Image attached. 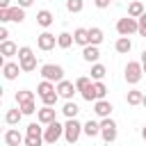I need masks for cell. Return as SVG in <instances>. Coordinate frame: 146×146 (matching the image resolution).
I'll return each instance as SVG.
<instances>
[{"label": "cell", "instance_id": "4fadbf2b", "mask_svg": "<svg viewBox=\"0 0 146 146\" xmlns=\"http://www.w3.org/2000/svg\"><path fill=\"white\" fill-rule=\"evenodd\" d=\"M82 57H84V62H89V64H96V62H98V57H100V50H98V46H94V43H87V46L82 48Z\"/></svg>", "mask_w": 146, "mask_h": 146}, {"label": "cell", "instance_id": "e575fe53", "mask_svg": "<svg viewBox=\"0 0 146 146\" xmlns=\"http://www.w3.org/2000/svg\"><path fill=\"white\" fill-rule=\"evenodd\" d=\"M94 2H96V7H98V9H105V7H107L112 0H94Z\"/></svg>", "mask_w": 146, "mask_h": 146}, {"label": "cell", "instance_id": "5b68a950", "mask_svg": "<svg viewBox=\"0 0 146 146\" xmlns=\"http://www.w3.org/2000/svg\"><path fill=\"white\" fill-rule=\"evenodd\" d=\"M105 94H107V87H105V82H103V80H94V82H91V87H89V89L82 94V98L91 103V100L105 98Z\"/></svg>", "mask_w": 146, "mask_h": 146}, {"label": "cell", "instance_id": "b9f144b4", "mask_svg": "<svg viewBox=\"0 0 146 146\" xmlns=\"http://www.w3.org/2000/svg\"><path fill=\"white\" fill-rule=\"evenodd\" d=\"M141 66H144V73H146V64H141Z\"/></svg>", "mask_w": 146, "mask_h": 146}, {"label": "cell", "instance_id": "52a82bcc", "mask_svg": "<svg viewBox=\"0 0 146 146\" xmlns=\"http://www.w3.org/2000/svg\"><path fill=\"white\" fill-rule=\"evenodd\" d=\"M100 135H103V139L107 144L114 141L116 139V121L110 119V116H103V121H100Z\"/></svg>", "mask_w": 146, "mask_h": 146}, {"label": "cell", "instance_id": "8fae6325", "mask_svg": "<svg viewBox=\"0 0 146 146\" xmlns=\"http://www.w3.org/2000/svg\"><path fill=\"white\" fill-rule=\"evenodd\" d=\"M55 43H57V36L50 34V32H41V34L36 36V46H39V50H52Z\"/></svg>", "mask_w": 146, "mask_h": 146}, {"label": "cell", "instance_id": "8992f818", "mask_svg": "<svg viewBox=\"0 0 146 146\" xmlns=\"http://www.w3.org/2000/svg\"><path fill=\"white\" fill-rule=\"evenodd\" d=\"M141 75H144V66H141L139 62H128V64H125V82L137 84V82L141 80Z\"/></svg>", "mask_w": 146, "mask_h": 146}, {"label": "cell", "instance_id": "60d3db41", "mask_svg": "<svg viewBox=\"0 0 146 146\" xmlns=\"http://www.w3.org/2000/svg\"><path fill=\"white\" fill-rule=\"evenodd\" d=\"M141 105H144V107H146V94H144V100H141Z\"/></svg>", "mask_w": 146, "mask_h": 146}, {"label": "cell", "instance_id": "7402d4cb", "mask_svg": "<svg viewBox=\"0 0 146 146\" xmlns=\"http://www.w3.org/2000/svg\"><path fill=\"white\" fill-rule=\"evenodd\" d=\"M36 23H39L41 27H50V25H52V14H50L48 9H41V11L36 14Z\"/></svg>", "mask_w": 146, "mask_h": 146}, {"label": "cell", "instance_id": "8d00e7d4", "mask_svg": "<svg viewBox=\"0 0 146 146\" xmlns=\"http://www.w3.org/2000/svg\"><path fill=\"white\" fill-rule=\"evenodd\" d=\"M32 2H34V0H18V5H21V7H30Z\"/></svg>", "mask_w": 146, "mask_h": 146}, {"label": "cell", "instance_id": "44dd1931", "mask_svg": "<svg viewBox=\"0 0 146 146\" xmlns=\"http://www.w3.org/2000/svg\"><path fill=\"white\" fill-rule=\"evenodd\" d=\"M21 119H23V110H21V107H18V110H7V114H5V121H7L9 125L21 123Z\"/></svg>", "mask_w": 146, "mask_h": 146}, {"label": "cell", "instance_id": "4dcf8cb0", "mask_svg": "<svg viewBox=\"0 0 146 146\" xmlns=\"http://www.w3.org/2000/svg\"><path fill=\"white\" fill-rule=\"evenodd\" d=\"M25 100H34V94H32V91H27V89L16 91V103H25Z\"/></svg>", "mask_w": 146, "mask_h": 146}, {"label": "cell", "instance_id": "9a60e30c", "mask_svg": "<svg viewBox=\"0 0 146 146\" xmlns=\"http://www.w3.org/2000/svg\"><path fill=\"white\" fill-rule=\"evenodd\" d=\"M94 112H96L98 116H110V112H112V103L105 100V98H98V100H94Z\"/></svg>", "mask_w": 146, "mask_h": 146}, {"label": "cell", "instance_id": "484cf974", "mask_svg": "<svg viewBox=\"0 0 146 146\" xmlns=\"http://www.w3.org/2000/svg\"><path fill=\"white\" fill-rule=\"evenodd\" d=\"M100 41H103V30L100 27H89V43L98 46Z\"/></svg>", "mask_w": 146, "mask_h": 146}, {"label": "cell", "instance_id": "ffe728a7", "mask_svg": "<svg viewBox=\"0 0 146 146\" xmlns=\"http://www.w3.org/2000/svg\"><path fill=\"white\" fill-rule=\"evenodd\" d=\"M0 55H5V57H11V55H18V48H16V43H11L9 39H5V41L0 43Z\"/></svg>", "mask_w": 146, "mask_h": 146}, {"label": "cell", "instance_id": "f35d334b", "mask_svg": "<svg viewBox=\"0 0 146 146\" xmlns=\"http://www.w3.org/2000/svg\"><path fill=\"white\" fill-rule=\"evenodd\" d=\"M141 64H146V50L141 52Z\"/></svg>", "mask_w": 146, "mask_h": 146}, {"label": "cell", "instance_id": "d6986e66", "mask_svg": "<svg viewBox=\"0 0 146 146\" xmlns=\"http://www.w3.org/2000/svg\"><path fill=\"white\" fill-rule=\"evenodd\" d=\"M114 48H116V52H119V55H128V52H130V48H132V41H130L128 36H119Z\"/></svg>", "mask_w": 146, "mask_h": 146}, {"label": "cell", "instance_id": "d6a6232c", "mask_svg": "<svg viewBox=\"0 0 146 146\" xmlns=\"http://www.w3.org/2000/svg\"><path fill=\"white\" fill-rule=\"evenodd\" d=\"M18 107L23 110V114H34V100H25V103H18Z\"/></svg>", "mask_w": 146, "mask_h": 146}, {"label": "cell", "instance_id": "f1b7e54d", "mask_svg": "<svg viewBox=\"0 0 146 146\" xmlns=\"http://www.w3.org/2000/svg\"><path fill=\"white\" fill-rule=\"evenodd\" d=\"M128 14H130V16H135V18H139V16L144 14V5H141L139 0L130 2V7H128Z\"/></svg>", "mask_w": 146, "mask_h": 146}, {"label": "cell", "instance_id": "4316f807", "mask_svg": "<svg viewBox=\"0 0 146 146\" xmlns=\"http://www.w3.org/2000/svg\"><path fill=\"white\" fill-rule=\"evenodd\" d=\"M105 73H107V68H105L103 64H98V62H96V64L91 66V80H103V78H105Z\"/></svg>", "mask_w": 146, "mask_h": 146}, {"label": "cell", "instance_id": "83f0119b", "mask_svg": "<svg viewBox=\"0 0 146 146\" xmlns=\"http://www.w3.org/2000/svg\"><path fill=\"white\" fill-rule=\"evenodd\" d=\"M62 112H64V116H66V119H73V116H78L80 107H78V105H75L73 100H68V103L64 105V110H62Z\"/></svg>", "mask_w": 146, "mask_h": 146}, {"label": "cell", "instance_id": "2e32d148", "mask_svg": "<svg viewBox=\"0 0 146 146\" xmlns=\"http://www.w3.org/2000/svg\"><path fill=\"white\" fill-rule=\"evenodd\" d=\"M5 144H7V146H21V144H23V135H21L16 128H9V130L5 132Z\"/></svg>", "mask_w": 146, "mask_h": 146}, {"label": "cell", "instance_id": "277c9868", "mask_svg": "<svg viewBox=\"0 0 146 146\" xmlns=\"http://www.w3.org/2000/svg\"><path fill=\"white\" fill-rule=\"evenodd\" d=\"M0 21L7 23V21H14V23H23L25 21V7H7V9H0Z\"/></svg>", "mask_w": 146, "mask_h": 146}, {"label": "cell", "instance_id": "7a4b0ae2", "mask_svg": "<svg viewBox=\"0 0 146 146\" xmlns=\"http://www.w3.org/2000/svg\"><path fill=\"white\" fill-rule=\"evenodd\" d=\"M139 30V21L135 18V16H123V18H119V23H116V32L121 34V36H130L132 32H137Z\"/></svg>", "mask_w": 146, "mask_h": 146}, {"label": "cell", "instance_id": "603a6c76", "mask_svg": "<svg viewBox=\"0 0 146 146\" xmlns=\"http://www.w3.org/2000/svg\"><path fill=\"white\" fill-rule=\"evenodd\" d=\"M125 100H128V105H141L144 94H141L139 89H130V91H128V96H125Z\"/></svg>", "mask_w": 146, "mask_h": 146}, {"label": "cell", "instance_id": "ab89813d", "mask_svg": "<svg viewBox=\"0 0 146 146\" xmlns=\"http://www.w3.org/2000/svg\"><path fill=\"white\" fill-rule=\"evenodd\" d=\"M141 137H144V139H146V125H144V130H141Z\"/></svg>", "mask_w": 146, "mask_h": 146}, {"label": "cell", "instance_id": "ac0fdd59", "mask_svg": "<svg viewBox=\"0 0 146 146\" xmlns=\"http://www.w3.org/2000/svg\"><path fill=\"white\" fill-rule=\"evenodd\" d=\"M73 39H75V43L78 46H87L89 43V27H78L75 32H73Z\"/></svg>", "mask_w": 146, "mask_h": 146}, {"label": "cell", "instance_id": "6da1fadb", "mask_svg": "<svg viewBox=\"0 0 146 146\" xmlns=\"http://www.w3.org/2000/svg\"><path fill=\"white\" fill-rule=\"evenodd\" d=\"M18 64H21V68L25 73H30V71L36 68V55L32 52V48H27V46L18 48Z\"/></svg>", "mask_w": 146, "mask_h": 146}, {"label": "cell", "instance_id": "f546056e", "mask_svg": "<svg viewBox=\"0 0 146 146\" xmlns=\"http://www.w3.org/2000/svg\"><path fill=\"white\" fill-rule=\"evenodd\" d=\"M91 82H94L91 78L82 75V78H78V80H75V87H78V91H80V94H84V91H87V89L91 87Z\"/></svg>", "mask_w": 146, "mask_h": 146}, {"label": "cell", "instance_id": "74e56055", "mask_svg": "<svg viewBox=\"0 0 146 146\" xmlns=\"http://www.w3.org/2000/svg\"><path fill=\"white\" fill-rule=\"evenodd\" d=\"M9 7V0H0V9H7Z\"/></svg>", "mask_w": 146, "mask_h": 146}, {"label": "cell", "instance_id": "e0dca14e", "mask_svg": "<svg viewBox=\"0 0 146 146\" xmlns=\"http://www.w3.org/2000/svg\"><path fill=\"white\" fill-rule=\"evenodd\" d=\"M18 71H23V68H21V64H14V62H5V64H2V73H5V78H7V80L18 78Z\"/></svg>", "mask_w": 146, "mask_h": 146}, {"label": "cell", "instance_id": "7c38bea8", "mask_svg": "<svg viewBox=\"0 0 146 146\" xmlns=\"http://www.w3.org/2000/svg\"><path fill=\"white\" fill-rule=\"evenodd\" d=\"M57 116H55V110H52V105H43L41 110H36V121L39 123H43V125H48V123H52Z\"/></svg>", "mask_w": 146, "mask_h": 146}, {"label": "cell", "instance_id": "30bf717a", "mask_svg": "<svg viewBox=\"0 0 146 146\" xmlns=\"http://www.w3.org/2000/svg\"><path fill=\"white\" fill-rule=\"evenodd\" d=\"M43 135H41V125L39 123H30L27 125V137H25V146H41Z\"/></svg>", "mask_w": 146, "mask_h": 146}, {"label": "cell", "instance_id": "1f68e13d", "mask_svg": "<svg viewBox=\"0 0 146 146\" xmlns=\"http://www.w3.org/2000/svg\"><path fill=\"white\" fill-rule=\"evenodd\" d=\"M66 9L73 11V14L82 11V0H66Z\"/></svg>", "mask_w": 146, "mask_h": 146}, {"label": "cell", "instance_id": "d590c367", "mask_svg": "<svg viewBox=\"0 0 146 146\" xmlns=\"http://www.w3.org/2000/svg\"><path fill=\"white\" fill-rule=\"evenodd\" d=\"M0 39H2V41H5V39H9V30H7L5 25L0 27Z\"/></svg>", "mask_w": 146, "mask_h": 146}, {"label": "cell", "instance_id": "d4e9b609", "mask_svg": "<svg viewBox=\"0 0 146 146\" xmlns=\"http://www.w3.org/2000/svg\"><path fill=\"white\" fill-rule=\"evenodd\" d=\"M84 132H87V137H96V135H100V123H96V121H87L84 123Z\"/></svg>", "mask_w": 146, "mask_h": 146}, {"label": "cell", "instance_id": "ba28073f", "mask_svg": "<svg viewBox=\"0 0 146 146\" xmlns=\"http://www.w3.org/2000/svg\"><path fill=\"white\" fill-rule=\"evenodd\" d=\"M41 75H43L46 80L59 82V80H64V68H62L59 64H43V66H41Z\"/></svg>", "mask_w": 146, "mask_h": 146}, {"label": "cell", "instance_id": "3957f363", "mask_svg": "<svg viewBox=\"0 0 146 146\" xmlns=\"http://www.w3.org/2000/svg\"><path fill=\"white\" fill-rule=\"evenodd\" d=\"M84 130V125L73 116V119H68L66 121V125H64V137H66V141L68 144H75L78 139H80V132Z\"/></svg>", "mask_w": 146, "mask_h": 146}, {"label": "cell", "instance_id": "9c48e42d", "mask_svg": "<svg viewBox=\"0 0 146 146\" xmlns=\"http://www.w3.org/2000/svg\"><path fill=\"white\" fill-rule=\"evenodd\" d=\"M62 135H64V125H62V123L55 119L52 123H48V128H46V132H43V139H46L48 144H55V141H57Z\"/></svg>", "mask_w": 146, "mask_h": 146}, {"label": "cell", "instance_id": "cb8c5ba5", "mask_svg": "<svg viewBox=\"0 0 146 146\" xmlns=\"http://www.w3.org/2000/svg\"><path fill=\"white\" fill-rule=\"evenodd\" d=\"M71 43H75L73 34H68V32H62V34L57 36V46H59V48H71Z\"/></svg>", "mask_w": 146, "mask_h": 146}, {"label": "cell", "instance_id": "5bb4252c", "mask_svg": "<svg viewBox=\"0 0 146 146\" xmlns=\"http://www.w3.org/2000/svg\"><path fill=\"white\" fill-rule=\"evenodd\" d=\"M57 91H59V96L71 98V96L78 91V87H75L73 82H68V80H59V82H57Z\"/></svg>", "mask_w": 146, "mask_h": 146}, {"label": "cell", "instance_id": "836d02e7", "mask_svg": "<svg viewBox=\"0 0 146 146\" xmlns=\"http://www.w3.org/2000/svg\"><path fill=\"white\" fill-rule=\"evenodd\" d=\"M137 21H139V30H137V32H139L141 36H146V11H144V14H141Z\"/></svg>", "mask_w": 146, "mask_h": 146}]
</instances>
